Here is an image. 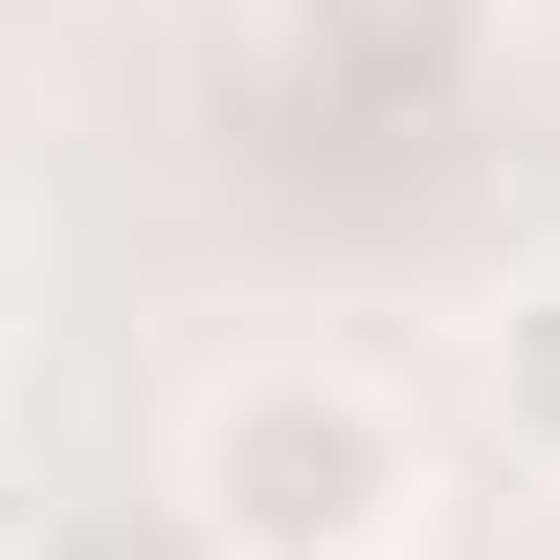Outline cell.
Listing matches in <instances>:
<instances>
[{"label":"cell","mask_w":560,"mask_h":560,"mask_svg":"<svg viewBox=\"0 0 560 560\" xmlns=\"http://www.w3.org/2000/svg\"><path fill=\"white\" fill-rule=\"evenodd\" d=\"M179 516L224 560H404L427 538V427H404L359 359H247V382H202V427H179Z\"/></svg>","instance_id":"6da1fadb"},{"label":"cell","mask_w":560,"mask_h":560,"mask_svg":"<svg viewBox=\"0 0 560 560\" xmlns=\"http://www.w3.org/2000/svg\"><path fill=\"white\" fill-rule=\"evenodd\" d=\"M471 382H493V448H516V471H560V247H538V269H493Z\"/></svg>","instance_id":"7a4b0ae2"},{"label":"cell","mask_w":560,"mask_h":560,"mask_svg":"<svg viewBox=\"0 0 560 560\" xmlns=\"http://www.w3.org/2000/svg\"><path fill=\"white\" fill-rule=\"evenodd\" d=\"M471 23H493V0H292V45H314L337 90H427Z\"/></svg>","instance_id":"3957f363"},{"label":"cell","mask_w":560,"mask_h":560,"mask_svg":"<svg viewBox=\"0 0 560 560\" xmlns=\"http://www.w3.org/2000/svg\"><path fill=\"white\" fill-rule=\"evenodd\" d=\"M0 560H45V538H23V448H0Z\"/></svg>","instance_id":"277c9868"},{"label":"cell","mask_w":560,"mask_h":560,"mask_svg":"<svg viewBox=\"0 0 560 560\" xmlns=\"http://www.w3.org/2000/svg\"><path fill=\"white\" fill-rule=\"evenodd\" d=\"M0 359H23V269H0Z\"/></svg>","instance_id":"5b68a950"}]
</instances>
